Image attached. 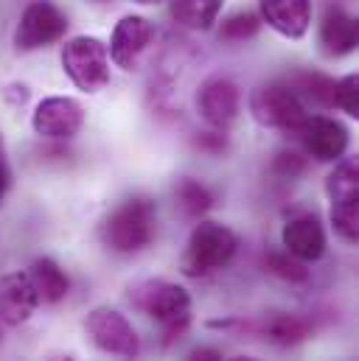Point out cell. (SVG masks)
<instances>
[{"label": "cell", "mask_w": 359, "mask_h": 361, "mask_svg": "<svg viewBox=\"0 0 359 361\" xmlns=\"http://www.w3.org/2000/svg\"><path fill=\"white\" fill-rule=\"evenodd\" d=\"M40 308V297L25 271H8L0 277V322L8 328L25 325Z\"/></svg>", "instance_id": "obj_13"}, {"label": "cell", "mask_w": 359, "mask_h": 361, "mask_svg": "<svg viewBox=\"0 0 359 361\" xmlns=\"http://www.w3.org/2000/svg\"><path fill=\"white\" fill-rule=\"evenodd\" d=\"M68 14L54 3V0H31L14 28L11 45L20 54H31V51H42L54 42H59L68 34Z\"/></svg>", "instance_id": "obj_7"}, {"label": "cell", "mask_w": 359, "mask_h": 361, "mask_svg": "<svg viewBox=\"0 0 359 361\" xmlns=\"http://www.w3.org/2000/svg\"><path fill=\"white\" fill-rule=\"evenodd\" d=\"M85 106L71 95H48L31 112V129L42 140H71L85 126Z\"/></svg>", "instance_id": "obj_8"}, {"label": "cell", "mask_w": 359, "mask_h": 361, "mask_svg": "<svg viewBox=\"0 0 359 361\" xmlns=\"http://www.w3.org/2000/svg\"><path fill=\"white\" fill-rule=\"evenodd\" d=\"M326 247H329L326 230H323L320 219L312 216V213L289 219L281 230V250H286L289 255H295L303 264L320 261L326 255Z\"/></svg>", "instance_id": "obj_12"}, {"label": "cell", "mask_w": 359, "mask_h": 361, "mask_svg": "<svg viewBox=\"0 0 359 361\" xmlns=\"http://www.w3.org/2000/svg\"><path fill=\"white\" fill-rule=\"evenodd\" d=\"M225 361H261V359H256V356H233V359H225Z\"/></svg>", "instance_id": "obj_30"}, {"label": "cell", "mask_w": 359, "mask_h": 361, "mask_svg": "<svg viewBox=\"0 0 359 361\" xmlns=\"http://www.w3.org/2000/svg\"><path fill=\"white\" fill-rule=\"evenodd\" d=\"M289 85H292V90L303 98V104L312 101V104L326 106V109L334 106V79H329L323 73H300Z\"/></svg>", "instance_id": "obj_21"}, {"label": "cell", "mask_w": 359, "mask_h": 361, "mask_svg": "<svg viewBox=\"0 0 359 361\" xmlns=\"http://www.w3.org/2000/svg\"><path fill=\"white\" fill-rule=\"evenodd\" d=\"M65 76L82 92H101L110 85V54L98 37H71L59 54Z\"/></svg>", "instance_id": "obj_5"}, {"label": "cell", "mask_w": 359, "mask_h": 361, "mask_svg": "<svg viewBox=\"0 0 359 361\" xmlns=\"http://www.w3.org/2000/svg\"><path fill=\"white\" fill-rule=\"evenodd\" d=\"M126 300L132 311L158 322L166 342L180 339L191 325V294L163 277H143L126 286Z\"/></svg>", "instance_id": "obj_1"}, {"label": "cell", "mask_w": 359, "mask_h": 361, "mask_svg": "<svg viewBox=\"0 0 359 361\" xmlns=\"http://www.w3.org/2000/svg\"><path fill=\"white\" fill-rule=\"evenodd\" d=\"M247 109L253 121L264 129H278V132H298V126L309 118V106L303 98L292 90L289 82H264L247 98Z\"/></svg>", "instance_id": "obj_4"}, {"label": "cell", "mask_w": 359, "mask_h": 361, "mask_svg": "<svg viewBox=\"0 0 359 361\" xmlns=\"http://www.w3.org/2000/svg\"><path fill=\"white\" fill-rule=\"evenodd\" d=\"M152 39H155V28L143 14H124L115 23L110 45H107L110 62L121 71H138Z\"/></svg>", "instance_id": "obj_10"}, {"label": "cell", "mask_w": 359, "mask_h": 361, "mask_svg": "<svg viewBox=\"0 0 359 361\" xmlns=\"http://www.w3.org/2000/svg\"><path fill=\"white\" fill-rule=\"evenodd\" d=\"M261 25L264 23H261L259 11H236V14L222 20L216 37L222 42H247V39H253L261 31Z\"/></svg>", "instance_id": "obj_23"}, {"label": "cell", "mask_w": 359, "mask_h": 361, "mask_svg": "<svg viewBox=\"0 0 359 361\" xmlns=\"http://www.w3.org/2000/svg\"><path fill=\"white\" fill-rule=\"evenodd\" d=\"M158 235V204L149 196L118 202L98 224L101 244L115 255H138Z\"/></svg>", "instance_id": "obj_2"}, {"label": "cell", "mask_w": 359, "mask_h": 361, "mask_svg": "<svg viewBox=\"0 0 359 361\" xmlns=\"http://www.w3.org/2000/svg\"><path fill=\"white\" fill-rule=\"evenodd\" d=\"M326 196L331 204L337 202H359V160L343 157L334 163L331 174L326 177Z\"/></svg>", "instance_id": "obj_19"}, {"label": "cell", "mask_w": 359, "mask_h": 361, "mask_svg": "<svg viewBox=\"0 0 359 361\" xmlns=\"http://www.w3.org/2000/svg\"><path fill=\"white\" fill-rule=\"evenodd\" d=\"M225 0H169V17L188 31H211Z\"/></svg>", "instance_id": "obj_17"}, {"label": "cell", "mask_w": 359, "mask_h": 361, "mask_svg": "<svg viewBox=\"0 0 359 361\" xmlns=\"http://www.w3.org/2000/svg\"><path fill=\"white\" fill-rule=\"evenodd\" d=\"M261 331H264V339L275 348H295L312 336V325L303 317L289 314V311H272L264 319Z\"/></svg>", "instance_id": "obj_18"}, {"label": "cell", "mask_w": 359, "mask_h": 361, "mask_svg": "<svg viewBox=\"0 0 359 361\" xmlns=\"http://www.w3.org/2000/svg\"><path fill=\"white\" fill-rule=\"evenodd\" d=\"M25 274H28V280H31L40 302H45V305H57V302H62L71 294V277H68V271L62 269L54 258H48V255L34 258Z\"/></svg>", "instance_id": "obj_16"}, {"label": "cell", "mask_w": 359, "mask_h": 361, "mask_svg": "<svg viewBox=\"0 0 359 361\" xmlns=\"http://www.w3.org/2000/svg\"><path fill=\"white\" fill-rule=\"evenodd\" d=\"M320 45L326 56H348L357 51V17L343 6H329L320 20Z\"/></svg>", "instance_id": "obj_15"}, {"label": "cell", "mask_w": 359, "mask_h": 361, "mask_svg": "<svg viewBox=\"0 0 359 361\" xmlns=\"http://www.w3.org/2000/svg\"><path fill=\"white\" fill-rule=\"evenodd\" d=\"M51 361H76V359H73V356H54Z\"/></svg>", "instance_id": "obj_32"}, {"label": "cell", "mask_w": 359, "mask_h": 361, "mask_svg": "<svg viewBox=\"0 0 359 361\" xmlns=\"http://www.w3.org/2000/svg\"><path fill=\"white\" fill-rule=\"evenodd\" d=\"M93 3H107V0H93Z\"/></svg>", "instance_id": "obj_33"}, {"label": "cell", "mask_w": 359, "mask_h": 361, "mask_svg": "<svg viewBox=\"0 0 359 361\" xmlns=\"http://www.w3.org/2000/svg\"><path fill=\"white\" fill-rule=\"evenodd\" d=\"M334 106L346 112L348 118H359V79L357 73H348L334 82Z\"/></svg>", "instance_id": "obj_25"}, {"label": "cell", "mask_w": 359, "mask_h": 361, "mask_svg": "<svg viewBox=\"0 0 359 361\" xmlns=\"http://www.w3.org/2000/svg\"><path fill=\"white\" fill-rule=\"evenodd\" d=\"M236 252H239V235L228 224L199 219L180 255V271L196 280L211 277L213 271L225 269L236 258Z\"/></svg>", "instance_id": "obj_3"}, {"label": "cell", "mask_w": 359, "mask_h": 361, "mask_svg": "<svg viewBox=\"0 0 359 361\" xmlns=\"http://www.w3.org/2000/svg\"><path fill=\"white\" fill-rule=\"evenodd\" d=\"M264 269L269 274H275L278 280L283 283H292V286H300V283H309L312 271L303 261H298L295 255H289L286 250H269L264 255Z\"/></svg>", "instance_id": "obj_22"}, {"label": "cell", "mask_w": 359, "mask_h": 361, "mask_svg": "<svg viewBox=\"0 0 359 361\" xmlns=\"http://www.w3.org/2000/svg\"><path fill=\"white\" fill-rule=\"evenodd\" d=\"M8 185H11V171H8V163H6V157L0 154V204H3V196H6Z\"/></svg>", "instance_id": "obj_29"}, {"label": "cell", "mask_w": 359, "mask_h": 361, "mask_svg": "<svg viewBox=\"0 0 359 361\" xmlns=\"http://www.w3.org/2000/svg\"><path fill=\"white\" fill-rule=\"evenodd\" d=\"M196 146H199L202 152L222 154V152H225V146H228V140H225V135L216 129V132H205V135H199V137H196Z\"/></svg>", "instance_id": "obj_27"}, {"label": "cell", "mask_w": 359, "mask_h": 361, "mask_svg": "<svg viewBox=\"0 0 359 361\" xmlns=\"http://www.w3.org/2000/svg\"><path fill=\"white\" fill-rule=\"evenodd\" d=\"M295 135L303 152L317 163H337L348 154V146H351L348 126L331 115H309Z\"/></svg>", "instance_id": "obj_9"}, {"label": "cell", "mask_w": 359, "mask_h": 361, "mask_svg": "<svg viewBox=\"0 0 359 361\" xmlns=\"http://www.w3.org/2000/svg\"><path fill=\"white\" fill-rule=\"evenodd\" d=\"M85 334L93 342V348H98L101 353L115 356L121 361H135L141 356V348H143L129 317L121 314L118 308H110V305H98L90 311L88 319H85Z\"/></svg>", "instance_id": "obj_6"}, {"label": "cell", "mask_w": 359, "mask_h": 361, "mask_svg": "<svg viewBox=\"0 0 359 361\" xmlns=\"http://www.w3.org/2000/svg\"><path fill=\"white\" fill-rule=\"evenodd\" d=\"M213 204V193L202 185L199 180H191V177H182L175 185V207L180 210L182 219L188 221H199Z\"/></svg>", "instance_id": "obj_20"}, {"label": "cell", "mask_w": 359, "mask_h": 361, "mask_svg": "<svg viewBox=\"0 0 359 361\" xmlns=\"http://www.w3.org/2000/svg\"><path fill=\"white\" fill-rule=\"evenodd\" d=\"M329 221H331L334 233H337L346 244L357 247L359 244V202H337V204H331Z\"/></svg>", "instance_id": "obj_24"}, {"label": "cell", "mask_w": 359, "mask_h": 361, "mask_svg": "<svg viewBox=\"0 0 359 361\" xmlns=\"http://www.w3.org/2000/svg\"><path fill=\"white\" fill-rule=\"evenodd\" d=\"M185 361H225V353L213 345H199L185 353Z\"/></svg>", "instance_id": "obj_28"}, {"label": "cell", "mask_w": 359, "mask_h": 361, "mask_svg": "<svg viewBox=\"0 0 359 361\" xmlns=\"http://www.w3.org/2000/svg\"><path fill=\"white\" fill-rule=\"evenodd\" d=\"M303 169H306V160L298 152H278L275 160H272V171L281 180H295V177L303 174Z\"/></svg>", "instance_id": "obj_26"}, {"label": "cell", "mask_w": 359, "mask_h": 361, "mask_svg": "<svg viewBox=\"0 0 359 361\" xmlns=\"http://www.w3.org/2000/svg\"><path fill=\"white\" fill-rule=\"evenodd\" d=\"M194 104H196L199 118L211 129L225 132L242 112V92H239V85L233 79L211 76L199 85V90L194 95Z\"/></svg>", "instance_id": "obj_11"}, {"label": "cell", "mask_w": 359, "mask_h": 361, "mask_svg": "<svg viewBox=\"0 0 359 361\" xmlns=\"http://www.w3.org/2000/svg\"><path fill=\"white\" fill-rule=\"evenodd\" d=\"M259 17L286 39H303L312 28V0H259Z\"/></svg>", "instance_id": "obj_14"}, {"label": "cell", "mask_w": 359, "mask_h": 361, "mask_svg": "<svg viewBox=\"0 0 359 361\" xmlns=\"http://www.w3.org/2000/svg\"><path fill=\"white\" fill-rule=\"evenodd\" d=\"M0 154H3V140H0Z\"/></svg>", "instance_id": "obj_34"}, {"label": "cell", "mask_w": 359, "mask_h": 361, "mask_svg": "<svg viewBox=\"0 0 359 361\" xmlns=\"http://www.w3.org/2000/svg\"><path fill=\"white\" fill-rule=\"evenodd\" d=\"M135 3H141V6H155V3H160V0H135Z\"/></svg>", "instance_id": "obj_31"}]
</instances>
